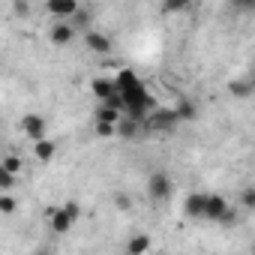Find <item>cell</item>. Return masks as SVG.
Masks as SVG:
<instances>
[{
  "mask_svg": "<svg viewBox=\"0 0 255 255\" xmlns=\"http://www.w3.org/2000/svg\"><path fill=\"white\" fill-rule=\"evenodd\" d=\"M114 90H117V96H120V102H123V114L129 117V120H135V123L144 126L147 114L156 108V99L150 96V90L144 87V81H141L132 69H120V72L114 75Z\"/></svg>",
  "mask_w": 255,
  "mask_h": 255,
  "instance_id": "6da1fadb",
  "label": "cell"
},
{
  "mask_svg": "<svg viewBox=\"0 0 255 255\" xmlns=\"http://www.w3.org/2000/svg\"><path fill=\"white\" fill-rule=\"evenodd\" d=\"M204 219H207V222H219V225H234V222H237V213H234V207H231V204H228L222 195H216V192H207Z\"/></svg>",
  "mask_w": 255,
  "mask_h": 255,
  "instance_id": "7a4b0ae2",
  "label": "cell"
},
{
  "mask_svg": "<svg viewBox=\"0 0 255 255\" xmlns=\"http://www.w3.org/2000/svg\"><path fill=\"white\" fill-rule=\"evenodd\" d=\"M78 216H81V204L78 201H66L63 207L51 210V231L54 234H66L78 222Z\"/></svg>",
  "mask_w": 255,
  "mask_h": 255,
  "instance_id": "3957f363",
  "label": "cell"
},
{
  "mask_svg": "<svg viewBox=\"0 0 255 255\" xmlns=\"http://www.w3.org/2000/svg\"><path fill=\"white\" fill-rule=\"evenodd\" d=\"M177 123H180V120H177L174 108H159V105H156V108L147 114V120H144V126H147V129H153V132H171Z\"/></svg>",
  "mask_w": 255,
  "mask_h": 255,
  "instance_id": "277c9868",
  "label": "cell"
},
{
  "mask_svg": "<svg viewBox=\"0 0 255 255\" xmlns=\"http://www.w3.org/2000/svg\"><path fill=\"white\" fill-rule=\"evenodd\" d=\"M171 192H174V183H171V177L165 171H153L147 177V195H150V201H168Z\"/></svg>",
  "mask_w": 255,
  "mask_h": 255,
  "instance_id": "5b68a950",
  "label": "cell"
},
{
  "mask_svg": "<svg viewBox=\"0 0 255 255\" xmlns=\"http://www.w3.org/2000/svg\"><path fill=\"white\" fill-rule=\"evenodd\" d=\"M21 129H24V135L36 144V141H42L45 138V117L42 114H24L21 117Z\"/></svg>",
  "mask_w": 255,
  "mask_h": 255,
  "instance_id": "8992f818",
  "label": "cell"
},
{
  "mask_svg": "<svg viewBox=\"0 0 255 255\" xmlns=\"http://www.w3.org/2000/svg\"><path fill=\"white\" fill-rule=\"evenodd\" d=\"M84 45H87L93 54H108V51H111V36L102 33V30H93V27H90V30L84 33Z\"/></svg>",
  "mask_w": 255,
  "mask_h": 255,
  "instance_id": "52a82bcc",
  "label": "cell"
},
{
  "mask_svg": "<svg viewBox=\"0 0 255 255\" xmlns=\"http://www.w3.org/2000/svg\"><path fill=\"white\" fill-rule=\"evenodd\" d=\"M204 204H207V192H189L183 201V213L189 219H204Z\"/></svg>",
  "mask_w": 255,
  "mask_h": 255,
  "instance_id": "ba28073f",
  "label": "cell"
},
{
  "mask_svg": "<svg viewBox=\"0 0 255 255\" xmlns=\"http://www.w3.org/2000/svg\"><path fill=\"white\" fill-rule=\"evenodd\" d=\"M45 9L57 18V21H69L72 15H75V9H78V3L75 0H48L45 3Z\"/></svg>",
  "mask_w": 255,
  "mask_h": 255,
  "instance_id": "9c48e42d",
  "label": "cell"
},
{
  "mask_svg": "<svg viewBox=\"0 0 255 255\" xmlns=\"http://www.w3.org/2000/svg\"><path fill=\"white\" fill-rule=\"evenodd\" d=\"M252 90H255V81H252L249 75H243V78H231V81H228V93H231L234 99H249Z\"/></svg>",
  "mask_w": 255,
  "mask_h": 255,
  "instance_id": "30bf717a",
  "label": "cell"
},
{
  "mask_svg": "<svg viewBox=\"0 0 255 255\" xmlns=\"http://www.w3.org/2000/svg\"><path fill=\"white\" fill-rule=\"evenodd\" d=\"M48 39H51L54 45H69V42L75 39V30H72L66 21H57V24H51V30H48Z\"/></svg>",
  "mask_w": 255,
  "mask_h": 255,
  "instance_id": "8fae6325",
  "label": "cell"
},
{
  "mask_svg": "<svg viewBox=\"0 0 255 255\" xmlns=\"http://www.w3.org/2000/svg\"><path fill=\"white\" fill-rule=\"evenodd\" d=\"M174 114H177V120H180V123H192V120L198 117V105H195L189 96H180V99H177V105H174Z\"/></svg>",
  "mask_w": 255,
  "mask_h": 255,
  "instance_id": "7c38bea8",
  "label": "cell"
},
{
  "mask_svg": "<svg viewBox=\"0 0 255 255\" xmlns=\"http://www.w3.org/2000/svg\"><path fill=\"white\" fill-rule=\"evenodd\" d=\"M150 249V237L147 234H132L126 240V255H144Z\"/></svg>",
  "mask_w": 255,
  "mask_h": 255,
  "instance_id": "4fadbf2b",
  "label": "cell"
},
{
  "mask_svg": "<svg viewBox=\"0 0 255 255\" xmlns=\"http://www.w3.org/2000/svg\"><path fill=\"white\" fill-rule=\"evenodd\" d=\"M90 21H93V12H90V9H81V6H78V9H75V15H72V18H69L66 24H69L72 30H84V33H87V30H90Z\"/></svg>",
  "mask_w": 255,
  "mask_h": 255,
  "instance_id": "5bb4252c",
  "label": "cell"
},
{
  "mask_svg": "<svg viewBox=\"0 0 255 255\" xmlns=\"http://www.w3.org/2000/svg\"><path fill=\"white\" fill-rule=\"evenodd\" d=\"M33 153H36V159H39V162H48V159H54V153H57V141L42 138V141H36V144H33Z\"/></svg>",
  "mask_w": 255,
  "mask_h": 255,
  "instance_id": "9a60e30c",
  "label": "cell"
},
{
  "mask_svg": "<svg viewBox=\"0 0 255 255\" xmlns=\"http://www.w3.org/2000/svg\"><path fill=\"white\" fill-rule=\"evenodd\" d=\"M138 129H141V123H135V120H129V117H120V120L114 123V132H117L120 138H132Z\"/></svg>",
  "mask_w": 255,
  "mask_h": 255,
  "instance_id": "2e32d148",
  "label": "cell"
},
{
  "mask_svg": "<svg viewBox=\"0 0 255 255\" xmlns=\"http://www.w3.org/2000/svg\"><path fill=\"white\" fill-rule=\"evenodd\" d=\"M120 117H123L120 111H114V108H108V105H99V108H96V114H93V123H105V126H114Z\"/></svg>",
  "mask_w": 255,
  "mask_h": 255,
  "instance_id": "e0dca14e",
  "label": "cell"
},
{
  "mask_svg": "<svg viewBox=\"0 0 255 255\" xmlns=\"http://www.w3.org/2000/svg\"><path fill=\"white\" fill-rule=\"evenodd\" d=\"M18 210V201H15V195H9V192H0V216H12Z\"/></svg>",
  "mask_w": 255,
  "mask_h": 255,
  "instance_id": "ac0fdd59",
  "label": "cell"
},
{
  "mask_svg": "<svg viewBox=\"0 0 255 255\" xmlns=\"http://www.w3.org/2000/svg\"><path fill=\"white\" fill-rule=\"evenodd\" d=\"M0 165H3L9 174H15V177H18V171L24 168V162H21V156H18V153H9V156H6L3 162H0Z\"/></svg>",
  "mask_w": 255,
  "mask_h": 255,
  "instance_id": "d6986e66",
  "label": "cell"
},
{
  "mask_svg": "<svg viewBox=\"0 0 255 255\" xmlns=\"http://www.w3.org/2000/svg\"><path fill=\"white\" fill-rule=\"evenodd\" d=\"M9 189H15V174H9L0 165V192H9Z\"/></svg>",
  "mask_w": 255,
  "mask_h": 255,
  "instance_id": "ffe728a7",
  "label": "cell"
},
{
  "mask_svg": "<svg viewBox=\"0 0 255 255\" xmlns=\"http://www.w3.org/2000/svg\"><path fill=\"white\" fill-rule=\"evenodd\" d=\"M240 201H243L246 210H255V189H252V186H243V189H240Z\"/></svg>",
  "mask_w": 255,
  "mask_h": 255,
  "instance_id": "44dd1931",
  "label": "cell"
},
{
  "mask_svg": "<svg viewBox=\"0 0 255 255\" xmlns=\"http://www.w3.org/2000/svg\"><path fill=\"white\" fill-rule=\"evenodd\" d=\"M114 207H120V210H129V207H132V198L126 195V192H114Z\"/></svg>",
  "mask_w": 255,
  "mask_h": 255,
  "instance_id": "7402d4cb",
  "label": "cell"
},
{
  "mask_svg": "<svg viewBox=\"0 0 255 255\" xmlns=\"http://www.w3.org/2000/svg\"><path fill=\"white\" fill-rule=\"evenodd\" d=\"M96 135H99V138H111V135H117V132H114V126H105V123H96Z\"/></svg>",
  "mask_w": 255,
  "mask_h": 255,
  "instance_id": "603a6c76",
  "label": "cell"
},
{
  "mask_svg": "<svg viewBox=\"0 0 255 255\" xmlns=\"http://www.w3.org/2000/svg\"><path fill=\"white\" fill-rule=\"evenodd\" d=\"M30 12V3H24V0H15L12 3V15H27Z\"/></svg>",
  "mask_w": 255,
  "mask_h": 255,
  "instance_id": "cb8c5ba5",
  "label": "cell"
},
{
  "mask_svg": "<svg viewBox=\"0 0 255 255\" xmlns=\"http://www.w3.org/2000/svg\"><path fill=\"white\" fill-rule=\"evenodd\" d=\"M186 6H189L186 0H171V3H165V9H168V12H183Z\"/></svg>",
  "mask_w": 255,
  "mask_h": 255,
  "instance_id": "d4e9b609",
  "label": "cell"
},
{
  "mask_svg": "<svg viewBox=\"0 0 255 255\" xmlns=\"http://www.w3.org/2000/svg\"><path fill=\"white\" fill-rule=\"evenodd\" d=\"M33 255H57V252H54V246H36Z\"/></svg>",
  "mask_w": 255,
  "mask_h": 255,
  "instance_id": "484cf974",
  "label": "cell"
},
{
  "mask_svg": "<svg viewBox=\"0 0 255 255\" xmlns=\"http://www.w3.org/2000/svg\"><path fill=\"white\" fill-rule=\"evenodd\" d=\"M237 255H243V252H237Z\"/></svg>",
  "mask_w": 255,
  "mask_h": 255,
  "instance_id": "4316f807",
  "label": "cell"
}]
</instances>
